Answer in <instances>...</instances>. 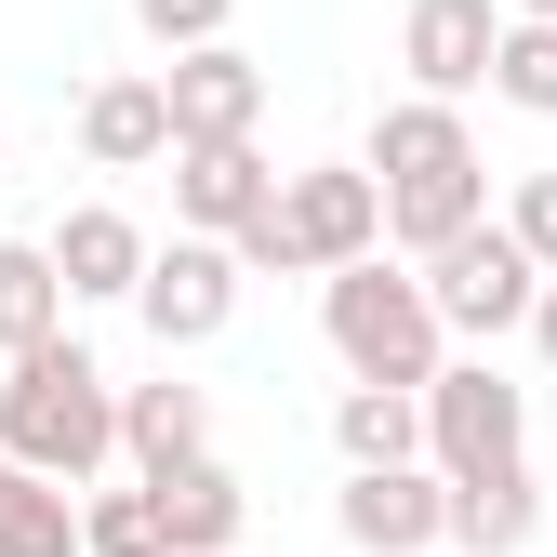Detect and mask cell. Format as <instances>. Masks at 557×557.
<instances>
[{"mask_svg":"<svg viewBox=\"0 0 557 557\" xmlns=\"http://www.w3.org/2000/svg\"><path fill=\"white\" fill-rule=\"evenodd\" d=\"M147 265L160 239L120 213V199H81V213L53 226V278H66V306H120V293H147Z\"/></svg>","mask_w":557,"mask_h":557,"instance_id":"cell-12","label":"cell"},{"mask_svg":"<svg viewBox=\"0 0 557 557\" xmlns=\"http://www.w3.org/2000/svg\"><path fill=\"white\" fill-rule=\"evenodd\" d=\"M81 160H94V173H147V160H173V94L147 81V66L81 94Z\"/></svg>","mask_w":557,"mask_h":557,"instance_id":"cell-14","label":"cell"},{"mask_svg":"<svg viewBox=\"0 0 557 557\" xmlns=\"http://www.w3.org/2000/svg\"><path fill=\"white\" fill-rule=\"evenodd\" d=\"M81 557H173V544H160V505H147V492H94V505H81Z\"/></svg>","mask_w":557,"mask_h":557,"instance_id":"cell-20","label":"cell"},{"mask_svg":"<svg viewBox=\"0 0 557 557\" xmlns=\"http://www.w3.org/2000/svg\"><path fill=\"white\" fill-rule=\"evenodd\" d=\"M332 438H345V478L425 465V398H398V385H345V398H332Z\"/></svg>","mask_w":557,"mask_h":557,"instance_id":"cell-16","label":"cell"},{"mask_svg":"<svg viewBox=\"0 0 557 557\" xmlns=\"http://www.w3.org/2000/svg\"><path fill=\"white\" fill-rule=\"evenodd\" d=\"M531 345H544V372H557V278H544V306H531Z\"/></svg>","mask_w":557,"mask_h":557,"instance_id":"cell-24","label":"cell"},{"mask_svg":"<svg viewBox=\"0 0 557 557\" xmlns=\"http://www.w3.org/2000/svg\"><path fill=\"white\" fill-rule=\"evenodd\" d=\"M372 186H385V252H411V265H438L465 226H492V160H478L465 107L398 94L372 120Z\"/></svg>","mask_w":557,"mask_h":557,"instance_id":"cell-1","label":"cell"},{"mask_svg":"<svg viewBox=\"0 0 557 557\" xmlns=\"http://www.w3.org/2000/svg\"><path fill=\"white\" fill-rule=\"evenodd\" d=\"M0 451H14L27 478H53V492H94L107 451H120V385L81 332H53L40 359L0 372Z\"/></svg>","mask_w":557,"mask_h":557,"instance_id":"cell-2","label":"cell"},{"mask_svg":"<svg viewBox=\"0 0 557 557\" xmlns=\"http://www.w3.org/2000/svg\"><path fill=\"white\" fill-rule=\"evenodd\" d=\"M505 14H518V27H557V0H505Z\"/></svg>","mask_w":557,"mask_h":557,"instance_id":"cell-25","label":"cell"},{"mask_svg":"<svg viewBox=\"0 0 557 557\" xmlns=\"http://www.w3.org/2000/svg\"><path fill=\"white\" fill-rule=\"evenodd\" d=\"M239 278H252V265H239L226 239H173V252L147 265V293H133V319L160 332V359H173V345H213V332L239 319Z\"/></svg>","mask_w":557,"mask_h":557,"instance_id":"cell-9","label":"cell"},{"mask_svg":"<svg viewBox=\"0 0 557 557\" xmlns=\"http://www.w3.org/2000/svg\"><path fill=\"white\" fill-rule=\"evenodd\" d=\"M226 14H239V0H133V27H147L160 53H213V40H226Z\"/></svg>","mask_w":557,"mask_h":557,"instance_id":"cell-22","label":"cell"},{"mask_svg":"<svg viewBox=\"0 0 557 557\" xmlns=\"http://www.w3.org/2000/svg\"><path fill=\"white\" fill-rule=\"evenodd\" d=\"M385 252V186L372 160H306L293 186H278V213L239 239L252 278H345V265H372Z\"/></svg>","mask_w":557,"mask_h":557,"instance_id":"cell-4","label":"cell"},{"mask_svg":"<svg viewBox=\"0 0 557 557\" xmlns=\"http://www.w3.org/2000/svg\"><path fill=\"white\" fill-rule=\"evenodd\" d=\"M332 531L359 544V557H425V544H451V478H438V465L345 478V492H332Z\"/></svg>","mask_w":557,"mask_h":557,"instance_id":"cell-8","label":"cell"},{"mask_svg":"<svg viewBox=\"0 0 557 557\" xmlns=\"http://www.w3.org/2000/svg\"><path fill=\"white\" fill-rule=\"evenodd\" d=\"M492 94H505V107H531V120H557V27H505Z\"/></svg>","mask_w":557,"mask_h":557,"instance_id":"cell-21","label":"cell"},{"mask_svg":"<svg viewBox=\"0 0 557 557\" xmlns=\"http://www.w3.org/2000/svg\"><path fill=\"white\" fill-rule=\"evenodd\" d=\"M66 332V278H53V239H0V372L40 359Z\"/></svg>","mask_w":557,"mask_h":557,"instance_id":"cell-17","label":"cell"},{"mask_svg":"<svg viewBox=\"0 0 557 557\" xmlns=\"http://www.w3.org/2000/svg\"><path fill=\"white\" fill-rule=\"evenodd\" d=\"M278 186H293V173H278L265 147H173V213H186V239H252L265 213H278Z\"/></svg>","mask_w":557,"mask_h":557,"instance_id":"cell-10","label":"cell"},{"mask_svg":"<svg viewBox=\"0 0 557 557\" xmlns=\"http://www.w3.org/2000/svg\"><path fill=\"white\" fill-rule=\"evenodd\" d=\"M425 465L451 478H518L531 465V385H505L492 359H451L438 385H425Z\"/></svg>","mask_w":557,"mask_h":557,"instance_id":"cell-5","label":"cell"},{"mask_svg":"<svg viewBox=\"0 0 557 557\" xmlns=\"http://www.w3.org/2000/svg\"><path fill=\"white\" fill-rule=\"evenodd\" d=\"M505 239L557 278V173H518V199H505Z\"/></svg>","mask_w":557,"mask_h":557,"instance_id":"cell-23","label":"cell"},{"mask_svg":"<svg viewBox=\"0 0 557 557\" xmlns=\"http://www.w3.org/2000/svg\"><path fill=\"white\" fill-rule=\"evenodd\" d=\"M133 492L160 505V544H173V557H239V531H252V492H239L226 451H199V465H173V478H133Z\"/></svg>","mask_w":557,"mask_h":557,"instance_id":"cell-13","label":"cell"},{"mask_svg":"<svg viewBox=\"0 0 557 557\" xmlns=\"http://www.w3.org/2000/svg\"><path fill=\"white\" fill-rule=\"evenodd\" d=\"M319 332H332V359L345 385H398V398H425L451 372V332H438V293H425V265H345L319 278Z\"/></svg>","mask_w":557,"mask_h":557,"instance_id":"cell-3","label":"cell"},{"mask_svg":"<svg viewBox=\"0 0 557 557\" xmlns=\"http://www.w3.org/2000/svg\"><path fill=\"white\" fill-rule=\"evenodd\" d=\"M531 531H544L531 465H518V478H465V492H451V544H465V557H518Z\"/></svg>","mask_w":557,"mask_h":557,"instance_id":"cell-19","label":"cell"},{"mask_svg":"<svg viewBox=\"0 0 557 557\" xmlns=\"http://www.w3.org/2000/svg\"><path fill=\"white\" fill-rule=\"evenodd\" d=\"M0 557H81V492H53L0 451Z\"/></svg>","mask_w":557,"mask_h":557,"instance_id":"cell-18","label":"cell"},{"mask_svg":"<svg viewBox=\"0 0 557 557\" xmlns=\"http://www.w3.org/2000/svg\"><path fill=\"white\" fill-rule=\"evenodd\" d=\"M160 94H173V147H252V133H265V66H252L239 40L173 53Z\"/></svg>","mask_w":557,"mask_h":557,"instance_id":"cell-11","label":"cell"},{"mask_svg":"<svg viewBox=\"0 0 557 557\" xmlns=\"http://www.w3.org/2000/svg\"><path fill=\"white\" fill-rule=\"evenodd\" d=\"M505 0H411V14H398V66H411V94H425V107H465L478 81H492V66H505Z\"/></svg>","mask_w":557,"mask_h":557,"instance_id":"cell-7","label":"cell"},{"mask_svg":"<svg viewBox=\"0 0 557 557\" xmlns=\"http://www.w3.org/2000/svg\"><path fill=\"white\" fill-rule=\"evenodd\" d=\"M120 451L133 478H173L213 451V385H120Z\"/></svg>","mask_w":557,"mask_h":557,"instance_id":"cell-15","label":"cell"},{"mask_svg":"<svg viewBox=\"0 0 557 557\" xmlns=\"http://www.w3.org/2000/svg\"><path fill=\"white\" fill-rule=\"evenodd\" d=\"M425 293H438V332H465V345H505V332H531V306H544V265L505 239V213L492 226H465L438 265H425Z\"/></svg>","mask_w":557,"mask_h":557,"instance_id":"cell-6","label":"cell"}]
</instances>
